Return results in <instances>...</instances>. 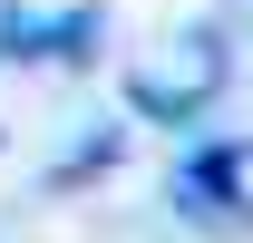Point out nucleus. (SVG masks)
I'll list each match as a JSON object with an SVG mask.
<instances>
[{
  "instance_id": "obj_1",
  "label": "nucleus",
  "mask_w": 253,
  "mask_h": 243,
  "mask_svg": "<svg viewBox=\"0 0 253 243\" xmlns=\"http://www.w3.org/2000/svg\"><path fill=\"white\" fill-rule=\"evenodd\" d=\"M224 68H234V59H224V30L205 20V30L175 39V59H166V68H136V78H126V107H136V117H156V126H195L205 107H214Z\"/></svg>"
},
{
  "instance_id": "obj_2",
  "label": "nucleus",
  "mask_w": 253,
  "mask_h": 243,
  "mask_svg": "<svg viewBox=\"0 0 253 243\" xmlns=\"http://www.w3.org/2000/svg\"><path fill=\"white\" fill-rule=\"evenodd\" d=\"M97 39H107V10H88V0H68V10H30V0H10L0 10V59H49V68H78L97 59Z\"/></svg>"
},
{
  "instance_id": "obj_3",
  "label": "nucleus",
  "mask_w": 253,
  "mask_h": 243,
  "mask_svg": "<svg viewBox=\"0 0 253 243\" xmlns=\"http://www.w3.org/2000/svg\"><path fill=\"white\" fill-rule=\"evenodd\" d=\"M166 195H175L185 224H244V214H253L244 204V146H234V136H224V146H195Z\"/></svg>"
},
{
  "instance_id": "obj_4",
  "label": "nucleus",
  "mask_w": 253,
  "mask_h": 243,
  "mask_svg": "<svg viewBox=\"0 0 253 243\" xmlns=\"http://www.w3.org/2000/svg\"><path fill=\"white\" fill-rule=\"evenodd\" d=\"M107 156H117V126H107V136H88V146H78V156H68V165H59V175H97V165H107Z\"/></svg>"
}]
</instances>
